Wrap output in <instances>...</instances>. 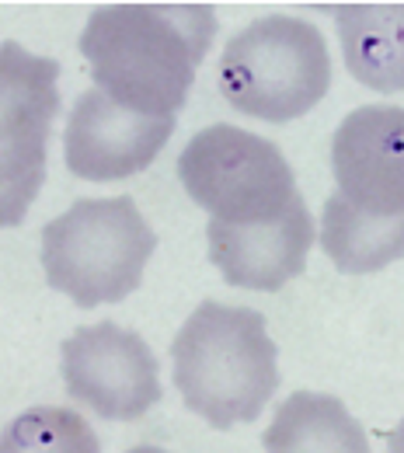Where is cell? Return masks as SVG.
<instances>
[{"label": "cell", "mask_w": 404, "mask_h": 453, "mask_svg": "<svg viewBox=\"0 0 404 453\" xmlns=\"http://www.w3.org/2000/svg\"><path fill=\"white\" fill-rule=\"evenodd\" d=\"M126 453H168V450H161V447H133V450Z\"/></svg>", "instance_id": "obj_15"}, {"label": "cell", "mask_w": 404, "mask_h": 453, "mask_svg": "<svg viewBox=\"0 0 404 453\" xmlns=\"http://www.w3.org/2000/svg\"><path fill=\"white\" fill-rule=\"evenodd\" d=\"M314 217L296 196L276 220L265 224H206L210 262L237 289L276 293L293 283L307 269V255L314 248Z\"/></svg>", "instance_id": "obj_10"}, {"label": "cell", "mask_w": 404, "mask_h": 453, "mask_svg": "<svg viewBox=\"0 0 404 453\" xmlns=\"http://www.w3.org/2000/svg\"><path fill=\"white\" fill-rule=\"evenodd\" d=\"M339 196L370 213H404V109L362 105L332 136Z\"/></svg>", "instance_id": "obj_9"}, {"label": "cell", "mask_w": 404, "mask_h": 453, "mask_svg": "<svg viewBox=\"0 0 404 453\" xmlns=\"http://www.w3.org/2000/svg\"><path fill=\"white\" fill-rule=\"evenodd\" d=\"M154 251L157 234L129 196L77 199L42 226L46 283L84 311L136 293Z\"/></svg>", "instance_id": "obj_3"}, {"label": "cell", "mask_w": 404, "mask_h": 453, "mask_svg": "<svg viewBox=\"0 0 404 453\" xmlns=\"http://www.w3.org/2000/svg\"><path fill=\"white\" fill-rule=\"evenodd\" d=\"M174 119L136 115L112 102L105 91L88 88L66 119L63 161L73 178L122 181L147 171L168 147Z\"/></svg>", "instance_id": "obj_8"}, {"label": "cell", "mask_w": 404, "mask_h": 453, "mask_svg": "<svg viewBox=\"0 0 404 453\" xmlns=\"http://www.w3.org/2000/svg\"><path fill=\"white\" fill-rule=\"evenodd\" d=\"M178 178L188 199L220 224L276 220L300 196L283 150L240 126H206L178 154Z\"/></svg>", "instance_id": "obj_5"}, {"label": "cell", "mask_w": 404, "mask_h": 453, "mask_svg": "<svg viewBox=\"0 0 404 453\" xmlns=\"http://www.w3.org/2000/svg\"><path fill=\"white\" fill-rule=\"evenodd\" d=\"M174 388L213 429L255 422L279 391V349L265 314L202 300L172 342Z\"/></svg>", "instance_id": "obj_2"}, {"label": "cell", "mask_w": 404, "mask_h": 453, "mask_svg": "<svg viewBox=\"0 0 404 453\" xmlns=\"http://www.w3.org/2000/svg\"><path fill=\"white\" fill-rule=\"evenodd\" d=\"M59 112V63L0 42V230L18 226L46 185Z\"/></svg>", "instance_id": "obj_6"}, {"label": "cell", "mask_w": 404, "mask_h": 453, "mask_svg": "<svg viewBox=\"0 0 404 453\" xmlns=\"http://www.w3.org/2000/svg\"><path fill=\"white\" fill-rule=\"evenodd\" d=\"M332 88L324 35L293 14H265L244 25L220 57V91L248 119L296 122Z\"/></svg>", "instance_id": "obj_4"}, {"label": "cell", "mask_w": 404, "mask_h": 453, "mask_svg": "<svg viewBox=\"0 0 404 453\" xmlns=\"http://www.w3.org/2000/svg\"><path fill=\"white\" fill-rule=\"evenodd\" d=\"M328 255V262L346 276L384 273L401 258L404 248V213H370L352 206L339 192L328 196L321 230L314 234Z\"/></svg>", "instance_id": "obj_13"}, {"label": "cell", "mask_w": 404, "mask_h": 453, "mask_svg": "<svg viewBox=\"0 0 404 453\" xmlns=\"http://www.w3.org/2000/svg\"><path fill=\"white\" fill-rule=\"evenodd\" d=\"M346 70L370 91L398 95L404 84V7L401 4H346L335 11Z\"/></svg>", "instance_id": "obj_11"}, {"label": "cell", "mask_w": 404, "mask_h": 453, "mask_svg": "<svg viewBox=\"0 0 404 453\" xmlns=\"http://www.w3.org/2000/svg\"><path fill=\"white\" fill-rule=\"evenodd\" d=\"M262 447L265 453H373L346 401L321 391H293L276 408Z\"/></svg>", "instance_id": "obj_12"}, {"label": "cell", "mask_w": 404, "mask_h": 453, "mask_svg": "<svg viewBox=\"0 0 404 453\" xmlns=\"http://www.w3.org/2000/svg\"><path fill=\"white\" fill-rule=\"evenodd\" d=\"M0 453H102V440L80 411L32 404L4 426Z\"/></svg>", "instance_id": "obj_14"}, {"label": "cell", "mask_w": 404, "mask_h": 453, "mask_svg": "<svg viewBox=\"0 0 404 453\" xmlns=\"http://www.w3.org/2000/svg\"><path fill=\"white\" fill-rule=\"evenodd\" d=\"M210 4H102L80 32L95 88L136 115L174 119L213 46Z\"/></svg>", "instance_id": "obj_1"}, {"label": "cell", "mask_w": 404, "mask_h": 453, "mask_svg": "<svg viewBox=\"0 0 404 453\" xmlns=\"http://www.w3.org/2000/svg\"><path fill=\"white\" fill-rule=\"evenodd\" d=\"M59 373L70 401L109 422L143 418L164 397L154 349L116 321L77 328L63 342Z\"/></svg>", "instance_id": "obj_7"}]
</instances>
